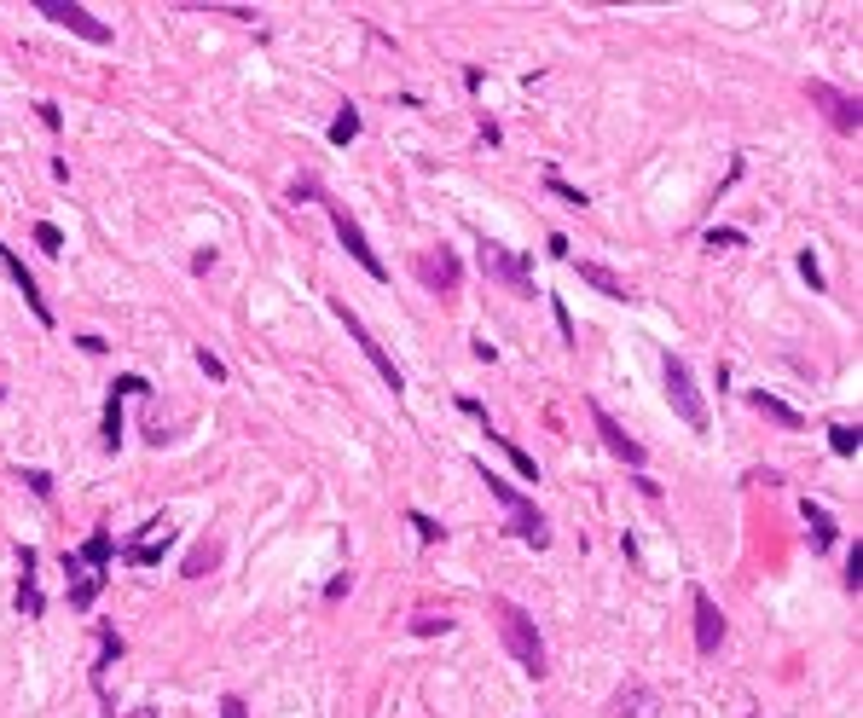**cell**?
Segmentation results:
<instances>
[{
  "instance_id": "cell-1",
  "label": "cell",
  "mask_w": 863,
  "mask_h": 718,
  "mask_svg": "<svg viewBox=\"0 0 863 718\" xmlns=\"http://www.w3.org/2000/svg\"><path fill=\"white\" fill-rule=\"evenodd\" d=\"M493 614H499L504 649L522 661V672H528V678H545V672H551V661H545V637H539V626H533V614L522 603H510V597H499V603H493Z\"/></svg>"
},
{
  "instance_id": "cell-2",
  "label": "cell",
  "mask_w": 863,
  "mask_h": 718,
  "mask_svg": "<svg viewBox=\"0 0 863 718\" xmlns=\"http://www.w3.org/2000/svg\"><path fill=\"white\" fill-rule=\"evenodd\" d=\"M475 475H481V481H487V493L504 504V516H510V522H504V533H510V539H528V545H545V539H551L545 516H539L528 498H522L516 487H510V481H504V475H493L487 464H475Z\"/></svg>"
},
{
  "instance_id": "cell-3",
  "label": "cell",
  "mask_w": 863,
  "mask_h": 718,
  "mask_svg": "<svg viewBox=\"0 0 863 718\" xmlns=\"http://www.w3.org/2000/svg\"><path fill=\"white\" fill-rule=\"evenodd\" d=\"M661 377H667V400H672V412L684 417V429H696V435H707V400H701V388H696V377H690V365L684 359H672L667 354V365H661Z\"/></svg>"
},
{
  "instance_id": "cell-4",
  "label": "cell",
  "mask_w": 863,
  "mask_h": 718,
  "mask_svg": "<svg viewBox=\"0 0 863 718\" xmlns=\"http://www.w3.org/2000/svg\"><path fill=\"white\" fill-rule=\"evenodd\" d=\"M475 261H481V273H487V278H499L510 296H533V267H528V255H516V249L493 244V238H481Z\"/></svg>"
},
{
  "instance_id": "cell-5",
  "label": "cell",
  "mask_w": 863,
  "mask_h": 718,
  "mask_svg": "<svg viewBox=\"0 0 863 718\" xmlns=\"http://www.w3.org/2000/svg\"><path fill=\"white\" fill-rule=\"evenodd\" d=\"M35 12H47L58 29H70V35H82V41H93V47H105L111 41V29L99 24L87 6H76V0H35Z\"/></svg>"
},
{
  "instance_id": "cell-6",
  "label": "cell",
  "mask_w": 863,
  "mask_h": 718,
  "mask_svg": "<svg viewBox=\"0 0 863 718\" xmlns=\"http://www.w3.org/2000/svg\"><path fill=\"white\" fill-rule=\"evenodd\" d=\"M806 99L829 116V122H835L840 134H858V128H863V105L852 99V93H840V87H829V82H811Z\"/></svg>"
},
{
  "instance_id": "cell-7",
  "label": "cell",
  "mask_w": 863,
  "mask_h": 718,
  "mask_svg": "<svg viewBox=\"0 0 863 718\" xmlns=\"http://www.w3.org/2000/svg\"><path fill=\"white\" fill-rule=\"evenodd\" d=\"M336 319H342V325H348V336L360 342V354L371 359V365H377V377H383V383H389L394 394H400V388H406V377H400V365H394V359L383 354V348H377V336H371V331L360 325V313H348V302H336Z\"/></svg>"
},
{
  "instance_id": "cell-8",
  "label": "cell",
  "mask_w": 863,
  "mask_h": 718,
  "mask_svg": "<svg viewBox=\"0 0 863 718\" xmlns=\"http://www.w3.org/2000/svg\"><path fill=\"white\" fill-rule=\"evenodd\" d=\"M331 226H336V238H342V244H348V255H354V261H360L365 273H371V278H389V267H383V261H377V249L365 244V232H360V221H354V215H348V209H336V203H331Z\"/></svg>"
},
{
  "instance_id": "cell-9",
  "label": "cell",
  "mask_w": 863,
  "mask_h": 718,
  "mask_svg": "<svg viewBox=\"0 0 863 718\" xmlns=\"http://www.w3.org/2000/svg\"><path fill=\"white\" fill-rule=\"evenodd\" d=\"M418 278H423V290H435V296H452L458 290V255L452 249H429V255H418Z\"/></svg>"
},
{
  "instance_id": "cell-10",
  "label": "cell",
  "mask_w": 863,
  "mask_h": 718,
  "mask_svg": "<svg viewBox=\"0 0 863 718\" xmlns=\"http://www.w3.org/2000/svg\"><path fill=\"white\" fill-rule=\"evenodd\" d=\"M591 423H597V435H603V446H609V452L620 458V464H632V470H643V446L632 441V435H626V429H620V423H614V417L603 412V406H597V400H591Z\"/></svg>"
},
{
  "instance_id": "cell-11",
  "label": "cell",
  "mask_w": 863,
  "mask_h": 718,
  "mask_svg": "<svg viewBox=\"0 0 863 718\" xmlns=\"http://www.w3.org/2000/svg\"><path fill=\"white\" fill-rule=\"evenodd\" d=\"M719 643H724V614L707 591H696V649L701 655H719Z\"/></svg>"
},
{
  "instance_id": "cell-12",
  "label": "cell",
  "mask_w": 863,
  "mask_h": 718,
  "mask_svg": "<svg viewBox=\"0 0 863 718\" xmlns=\"http://www.w3.org/2000/svg\"><path fill=\"white\" fill-rule=\"evenodd\" d=\"M0 261H6V273H12V284H18V290H24V302H29V313H35V319H41V325H53V307L41 302V290H35V278L24 273V261H18V255H12V249H6V244H0Z\"/></svg>"
},
{
  "instance_id": "cell-13",
  "label": "cell",
  "mask_w": 863,
  "mask_h": 718,
  "mask_svg": "<svg viewBox=\"0 0 863 718\" xmlns=\"http://www.w3.org/2000/svg\"><path fill=\"white\" fill-rule=\"evenodd\" d=\"M614 718H661V695L643 690V684H626L614 695Z\"/></svg>"
},
{
  "instance_id": "cell-14",
  "label": "cell",
  "mask_w": 863,
  "mask_h": 718,
  "mask_svg": "<svg viewBox=\"0 0 863 718\" xmlns=\"http://www.w3.org/2000/svg\"><path fill=\"white\" fill-rule=\"evenodd\" d=\"M580 278L591 284V290H603V296H614V302H626V296H632V290H626V278H620V273H609L603 261H580Z\"/></svg>"
},
{
  "instance_id": "cell-15",
  "label": "cell",
  "mask_w": 863,
  "mask_h": 718,
  "mask_svg": "<svg viewBox=\"0 0 863 718\" xmlns=\"http://www.w3.org/2000/svg\"><path fill=\"white\" fill-rule=\"evenodd\" d=\"M18 568H24V585H18V608H24L29 620L41 614V585H35V551L24 545V556H18Z\"/></svg>"
},
{
  "instance_id": "cell-16",
  "label": "cell",
  "mask_w": 863,
  "mask_h": 718,
  "mask_svg": "<svg viewBox=\"0 0 863 718\" xmlns=\"http://www.w3.org/2000/svg\"><path fill=\"white\" fill-rule=\"evenodd\" d=\"M215 562H221V545H215V539H203V545H192V551H186L180 574H186V580H203V574H209Z\"/></svg>"
},
{
  "instance_id": "cell-17",
  "label": "cell",
  "mask_w": 863,
  "mask_h": 718,
  "mask_svg": "<svg viewBox=\"0 0 863 718\" xmlns=\"http://www.w3.org/2000/svg\"><path fill=\"white\" fill-rule=\"evenodd\" d=\"M753 412H765L771 423H782V429H800V412H794L788 400H777V394H765V388L753 394Z\"/></svg>"
},
{
  "instance_id": "cell-18",
  "label": "cell",
  "mask_w": 863,
  "mask_h": 718,
  "mask_svg": "<svg viewBox=\"0 0 863 718\" xmlns=\"http://www.w3.org/2000/svg\"><path fill=\"white\" fill-rule=\"evenodd\" d=\"M111 556H116V545H111V533H93L82 551H76V562H93V574H105L111 568Z\"/></svg>"
},
{
  "instance_id": "cell-19",
  "label": "cell",
  "mask_w": 863,
  "mask_h": 718,
  "mask_svg": "<svg viewBox=\"0 0 863 718\" xmlns=\"http://www.w3.org/2000/svg\"><path fill=\"white\" fill-rule=\"evenodd\" d=\"M806 522H811V545H817V551H829V545H835V522H829L811 498H806Z\"/></svg>"
},
{
  "instance_id": "cell-20",
  "label": "cell",
  "mask_w": 863,
  "mask_h": 718,
  "mask_svg": "<svg viewBox=\"0 0 863 718\" xmlns=\"http://www.w3.org/2000/svg\"><path fill=\"white\" fill-rule=\"evenodd\" d=\"M348 139H360V111H354V105H342L331 122V145H348Z\"/></svg>"
},
{
  "instance_id": "cell-21",
  "label": "cell",
  "mask_w": 863,
  "mask_h": 718,
  "mask_svg": "<svg viewBox=\"0 0 863 718\" xmlns=\"http://www.w3.org/2000/svg\"><path fill=\"white\" fill-rule=\"evenodd\" d=\"M487 441H499L504 452H510V464H516V470H522V475H533V481H539V464H533V458H528V452H522V446H516V441H504L499 429H487Z\"/></svg>"
},
{
  "instance_id": "cell-22",
  "label": "cell",
  "mask_w": 863,
  "mask_h": 718,
  "mask_svg": "<svg viewBox=\"0 0 863 718\" xmlns=\"http://www.w3.org/2000/svg\"><path fill=\"white\" fill-rule=\"evenodd\" d=\"M99 591H105V574H87V580H76V585H70V603H76V608H87L93 597H99Z\"/></svg>"
},
{
  "instance_id": "cell-23",
  "label": "cell",
  "mask_w": 863,
  "mask_h": 718,
  "mask_svg": "<svg viewBox=\"0 0 863 718\" xmlns=\"http://www.w3.org/2000/svg\"><path fill=\"white\" fill-rule=\"evenodd\" d=\"M545 186H551V197H562V203H574V209H585L591 197L580 192V186H568V180H557V174H545Z\"/></svg>"
},
{
  "instance_id": "cell-24",
  "label": "cell",
  "mask_w": 863,
  "mask_h": 718,
  "mask_svg": "<svg viewBox=\"0 0 863 718\" xmlns=\"http://www.w3.org/2000/svg\"><path fill=\"white\" fill-rule=\"evenodd\" d=\"M168 539H174V533H168ZM168 539H163V545H128V562H140V568H157V562H163V551H168Z\"/></svg>"
},
{
  "instance_id": "cell-25",
  "label": "cell",
  "mask_w": 863,
  "mask_h": 718,
  "mask_svg": "<svg viewBox=\"0 0 863 718\" xmlns=\"http://www.w3.org/2000/svg\"><path fill=\"white\" fill-rule=\"evenodd\" d=\"M829 446H835L840 458H852V452H858V429H846V423H840V429H829Z\"/></svg>"
},
{
  "instance_id": "cell-26",
  "label": "cell",
  "mask_w": 863,
  "mask_h": 718,
  "mask_svg": "<svg viewBox=\"0 0 863 718\" xmlns=\"http://www.w3.org/2000/svg\"><path fill=\"white\" fill-rule=\"evenodd\" d=\"M35 244L47 249V255H58V249H64V232H58L53 221H41V226H35Z\"/></svg>"
},
{
  "instance_id": "cell-27",
  "label": "cell",
  "mask_w": 863,
  "mask_h": 718,
  "mask_svg": "<svg viewBox=\"0 0 863 718\" xmlns=\"http://www.w3.org/2000/svg\"><path fill=\"white\" fill-rule=\"evenodd\" d=\"M736 244H742L736 226H713V232H707V249H736Z\"/></svg>"
},
{
  "instance_id": "cell-28",
  "label": "cell",
  "mask_w": 863,
  "mask_h": 718,
  "mask_svg": "<svg viewBox=\"0 0 863 718\" xmlns=\"http://www.w3.org/2000/svg\"><path fill=\"white\" fill-rule=\"evenodd\" d=\"M412 632H418V637H429V632H452V620H446V614H418V620H412Z\"/></svg>"
},
{
  "instance_id": "cell-29",
  "label": "cell",
  "mask_w": 863,
  "mask_h": 718,
  "mask_svg": "<svg viewBox=\"0 0 863 718\" xmlns=\"http://www.w3.org/2000/svg\"><path fill=\"white\" fill-rule=\"evenodd\" d=\"M18 475L29 481V493H35V498H47V493H53V475H47V470H18Z\"/></svg>"
},
{
  "instance_id": "cell-30",
  "label": "cell",
  "mask_w": 863,
  "mask_h": 718,
  "mask_svg": "<svg viewBox=\"0 0 863 718\" xmlns=\"http://www.w3.org/2000/svg\"><path fill=\"white\" fill-rule=\"evenodd\" d=\"M846 585H852V591L863 585V545H852V556H846Z\"/></svg>"
},
{
  "instance_id": "cell-31",
  "label": "cell",
  "mask_w": 863,
  "mask_h": 718,
  "mask_svg": "<svg viewBox=\"0 0 863 718\" xmlns=\"http://www.w3.org/2000/svg\"><path fill=\"white\" fill-rule=\"evenodd\" d=\"M197 365L209 371V383H226V365H221L215 354H209V348H197Z\"/></svg>"
},
{
  "instance_id": "cell-32",
  "label": "cell",
  "mask_w": 863,
  "mask_h": 718,
  "mask_svg": "<svg viewBox=\"0 0 863 718\" xmlns=\"http://www.w3.org/2000/svg\"><path fill=\"white\" fill-rule=\"evenodd\" d=\"M800 273H806V284H811V290H823V267H817V255H811V249L800 255Z\"/></svg>"
},
{
  "instance_id": "cell-33",
  "label": "cell",
  "mask_w": 863,
  "mask_h": 718,
  "mask_svg": "<svg viewBox=\"0 0 863 718\" xmlns=\"http://www.w3.org/2000/svg\"><path fill=\"white\" fill-rule=\"evenodd\" d=\"M406 522L418 527V539H441V522H429V516H423V510H412V516H406Z\"/></svg>"
},
{
  "instance_id": "cell-34",
  "label": "cell",
  "mask_w": 863,
  "mask_h": 718,
  "mask_svg": "<svg viewBox=\"0 0 863 718\" xmlns=\"http://www.w3.org/2000/svg\"><path fill=\"white\" fill-rule=\"evenodd\" d=\"M313 197H319V186H313V180H296V186H290V203H313Z\"/></svg>"
},
{
  "instance_id": "cell-35",
  "label": "cell",
  "mask_w": 863,
  "mask_h": 718,
  "mask_svg": "<svg viewBox=\"0 0 863 718\" xmlns=\"http://www.w3.org/2000/svg\"><path fill=\"white\" fill-rule=\"evenodd\" d=\"M348 585H354V580H348V574H336V580L325 585V597H331V603H336V597H348Z\"/></svg>"
},
{
  "instance_id": "cell-36",
  "label": "cell",
  "mask_w": 863,
  "mask_h": 718,
  "mask_svg": "<svg viewBox=\"0 0 863 718\" xmlns=\"http://www.w3.org/2000/svg\"><path fill=\"white\" fill-rule=\"evenodd\" d=\"M221 718H250V713H244V701H238V695H226V701H221Z\"/></svg>"
},
{
  "instance_id": "cell-37",
  "label": "cell",
  "mask_w": 863,
  "mask_h": 718,
  "mask_svg": "<svg viewBox=\"0 0 863 718\" xmlns=\"http://www.w3.org/2000/svg\"><path fill=\"white\" fill-rule=\"evenodd\" d=\"M748 718H765V713H748Z\"/></svg>"
}]
</instances>
